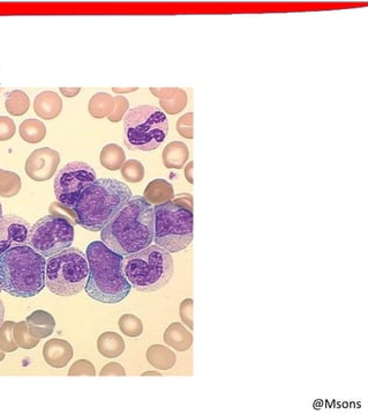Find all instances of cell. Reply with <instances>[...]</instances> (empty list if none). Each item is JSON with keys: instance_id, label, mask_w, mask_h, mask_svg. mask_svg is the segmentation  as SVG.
<instances>
[{"instance_id": "cell-28", "label": "cell", "mask_w": 368, "mask_h": 415, "mask_svg": "<svg viewBox=\"0 0 368 415\" xmlns=\"http://www.w3.org/2000/svg\"><path fill=\"white\" fill-rule=\"evenodd\" d=\"M13 338L16 345L23 349H32L39 344V339L34 338L29 333L26 322L15 323V326L13 328Z\"/></svg>"}, {"instance_id": "cell-14", "label": "cell", "mask_w": 368, "mask_h": 415, "mask_svg": "<svg viewBox=\"0 0 368 415\" xmlns=\"http://www.w3.org/2000/svg\"><path fill=\"white\" fill-rule=\"evenodd\" d=\"M151 93L158 97L162 111L167 115L182 113L187 106V93L182 88H151Z\"/></svg>"}, {"instance_id": "cell-1", "label": "cell", "mask_w": 368, "mask_h": 415, "mask_svg": "<svg viewBox=\"0 0 368 415\" xmlns=\"http://www.w3.org/2000/svg\"><path fill=\"white\" fill-rule=\"evenodd\" d=\"M101 240L122 257L151 247L154 242V206L144 197H132L102 229Z\"/></svg>"}, {"instance_id": "cell-17", "label": "cell", "mask_w": 368, "mask_h": 415, "mask_svg": "<svg viewBox=\"0 0 368 415\" xmlns=\"http://www.w3.org/2000/svg\"><path fill=\"white\" fill-rule=\"evenodd\" d=\"M164 342L178 352L189 351L192 347L193 335L183 324L172 323L164 332Z\"/></svg>"}, {"instance_id": "cell-32", "label": "cell", "mask_w": 368, "mask_h": 415, "mask_svg": "<svg viewBox=\"0 0 368 415\" xmlns=\"http://www.w3.org/2000/svg\"><path fill=\"white\" fill-rule=\"evenodd\" d=\"M96 371L93 364L88 360H79L74 362L68 371V376H95Z\"/></svg>"}, {"instance_id": "cell-7", "label": "cell", "mask_w": 368, "mask_h": 415, "mask_svg": "<svg viewBox=\"0 0 368 415\" xmlns=\"http://www.w3.org/2000/svg\"><path fill=\"white\" fill-rule=\"evenodd\" d=\"M89 265L86 254L77 248L49 257L45 268V283L49 290L58 297H74L86 287Z\"/></svg>"}, {"instance_id": "cell-40", "label": "cell", "mask_w": 368, "mask_h": 415, "mask_svg": "<svg viewBox=\"0 0 368 415\" xmlns=\"http://www.w3.org/2000/svg\"><path fill=\"white\" fill-rule=\"evenodd\" d=\"M4 319H5V306L3 301L0 299V326H3Z\"/></svg>"}, {"instance_id": "cell-8", "label": "cell", "mask_w": 368, "mask_h": 415, "mask_svg": "<svg viewBox=\"0 0 368 415\" xmlns=\"http://www.w3.org/2000/svg\"><path fill=\"white\" fill-rule=\"evenodd\" d=\"M125 145L133 151L158 149L169 133V119L157 106H140L128 110L124 117Z\"/></svg>"}, {"instance_id": "cell-30", "label": "cell", "mask_w": 368, "mask_h": 415, "mask_svg": "<svg viewBox=\"0 0 368 415\" xmlns=\"http://www.w3.org/2000/svg\"><path fill=\"white\" fill-rule=\"evenodd\" d=\"M14 326L15 323L12 321L4 322L0 326V349L5 353H12L19 348L13 338Z\"/></svg>"}, {"instance_id": "cell-3", "label": "cell", "mask_w": 368, "mask_h": 415, "mask_svg": "<svg viewBox=\"0 0 368 415\" xmlns=\"http://www.w3.org/2000/svg\"><path fill=\"white\" fill-rule=\"evenodd\" d=\"M132 197L131 189L120 180H96L87 187L72 209L75 223L89 232H102Z\"/></svg>"}, {"instance_id": "cell-16", "label": "cell", "mask_w": 368, "mask_h": 415, "mask_svg": "<svg viewBox=\"0 0 368 415\" xmlns=\"http://www.w3.org/2000/svg\"><path fill=\"white\" fill-rule=\"evenodd\" d=\"M26 323L29 333L39 340L50 337L56 328L55 317L45 310H35L27 317Z\"/></svg>"}, {"instance_id": "cell-44", "label": "cell", "mask_w": 368, "mask_h": 415, "mask_svg": "<svg viewBox=\"0 0 368 415\" xmlns=\"http://www.w3.org/2000/svg\"><path fill=\"white\" fill-rule=\"evenodd\" d=\"M1 292H3V290H1V286H0V294H1Z\"/></svg>"}, {"instance_id": "cell-33", "label": "cell", "mask_w": 368, "mask_h": 415, "mask_svg": "<svg viewBox=\"0 0 368 415\" xmlns=\"http://www.w3.org/2000/svg\"><path fill=\"white\" fill-rule=\"evenodd\" d=\"M177 131L186 139H193V113H187L177 122Z\"/></svg>"}, {"instance_id": "cell-6", "label": "cell", "mask_w": 368, "mask_h": 415, "mask_svg": "<svg viewBox=\"0 0 368 415\" xmlns=\"http://www.w3.org/2000/svg\"><path fill=\"white\" fill-rule=\"evenodd\" d=\"M175 272L170 252L151 245L141 252L124 257V273L134 290L154 293L170 283Z\"/></svg>"}, {"instance_id": "cell-23", "label": "cell", "mask_w": 368, "mask_h": 415, "mask_svg": "<svg viewBox=\"0 0 368 415\" xmlns=\"http://www.w3.org/2000/svg\"><path fill=\"white\" fill-rule=\"evenodd\" d=\"M115 108V97L108 93H97L90 99L88 111L90 116L101 119L109 116Z\"/></svg>"}, {"instance_id": "cell-42", "label": "cell", "mask_w": 368, "mask_h": 415, "mask_svg": "<svg viewBox=\"0 0 368 415\" xmlns=\"http://www.w3.org/2000/svg\"><path fill=\"white\" fill-rule=\"evenodd\" d=\"M5 357H6V355H5V352L1 351V349H0V362H1V361H4Z\"/></svg>"}, {"instance_id": "cell-24", "label": "cell", "mask_w": 368, "mask_h": 415, "mask_svg": "<svg viewBox=\"0 0 368 415\" xmlns=\"http://www.w3.org/2000/svg\"><path fill=\"white\" fill-rule=\"evenodd\" d=\"M20 137L28 144H39L46 135V126L39 119H26L21 123Z\"/></svg>"}, {"instance_id": "cell-39", "label": "cell", "mask_w": 368, "mask_h": 415, "mask_svg": "<svg viewBox=\"0 0 368 415\" xmlns=\"http://www.w3.org/2000/svg\"><path fill=\"white\" fill-rule=\"evenodd\" d=\"M113 92L117 94L131 93L138 90V88H113Z\"/></svg>"}, {"instance_id": "cell-20", "label": "cell", "mask_w": 368, "mask_h": 415, "mask_svg": "<svg viewBox=\"0 0 368 415\" xmlns=\"http://www.w3.org/2000/svg\"><path fill=\"white\" fill-rule=\"evenodd\" d=\"M147 360L158 371H169L176 366L177 357L167 346L153 345L148 348Z\"/></svg>"}, {"instance_id": "cell-9", "label": "cell", "mask_w": 368, "mask_h": 415, "mask_svg": "<svg viewBox=\"0 0 368 415\" xmlns=\"http://www.w3.org/2000/svg\"><path fill=\"white\" fill-rule=\"evenodd\" d=\"M73 241V223L64 216H43L29 230V247L45 258L71 248Z\"/></svg>"}, {"instance_id": "cell-37", "label": "cell", "mask_w": 368, "mask_h": 415, "mask_svg": "<svg viewBox=\"0 0 368 415\" xmlns=\"http://www.w3.org/2000/svg\"><path fill=\"white\" fill-rule=\"evenodd\" d=\"M81 88H66V87H61V93L64 95L65 97H68V99H73V97H77V94L80 93Z\"/></svg>"}, {"instance_id": "cell-19", "label": "cell", "mask_w": 368, "mask_h": 415, "mask_svg": "<svg viewBox=\"0 0 368 415\" xmlns=\"http://www.w3.org/2000/svg\"><path fill=\"white\" fill-rule=\"evenodd\" d=\"M189 158V147L183 142H171L165 146L162 160L167 169H182Z\"/></svg>"}, {"instance_id": "cell-26", "label": "cell", "mask_w": 368, "mask_h": 415, "mask_svg": "<svg viewBox=\"0 0 368 415\" xmlns=\"http://www.w3.org/2000/svg\"><path fill=\"white\" fill-rule=\"evenodd\" d=\"M23 183L19 175L14 171L0 169V196L4 198L15 197L21 190Z\"/></svg>"}, {"instance_id": "cell-22", "label": "cell", "mask_w": 368, "mask_h": 415, "mask_svg": "<svg viewBox=\"0 0 368 415\" xmlns=\"http://www.w3.org/2000/svg\"><path fill=\"white\" fill-rule=\"evenodd\" d=\"M99 161L103 167L108 171H119V169H122V164L125 163V151L117 144H108L101 151Z\"/></svg>"}, {"instance_id": "cell-29", "label": "cell", "mask_w": 368, "mask_h": 415, "mask_svg": "<svg viewBox=\"0 0 368 415\" xmlns=\"http://www.w3.org/2000/svg\"><path fill=\"white\" fill-rule=\"evenodd\" d=\"M120 171H122V178L129 182V183H139V182L144 180V164L139 160H135V159H131V160L125 161V163L122 164Z\"/></svg>"}, {"instance_id": "cell-31", "label": "cell", "mask_w": 368, "mask_h": 415, "mask_svg": "<svg viewBox=\"0 0 368 415\" xmlns=\"http://www.w3.org/2000/svg\"><path fill=\"white\" fill-rule=\"evenodd\" d=\"M128 109H129V102L127 99L122 95H117L115 97V108H113V113L108 116V119L111 123L120 122L125 117Z\"/></svg>"}, {"instance_id": "cell-10", "label": "cell", "mask_w": 368, "mask_h": 415, "mask_svg": "<svg viewBox=\"0 0 368 415\" xmlns=\"http://www.w3.org/2000/svg\"><path fill=\"white\" fill-rule=\"evenodd\" d=\"M96 180V173L89 164L70 162L56 175L53 189L58 203L73 209L81 194Z\"/></svg>"}, {"instance_id": "cell-12", "label": "cell", "mask_w": 368, "mask_h": 415, "mask_svg": "<svg viewBox=\"0 0 368 415\" xmlns=\"http://www.w3.org/2000/svg\"><path fill=\"white\" fill-rule=\"evenodd\" d=\"M30 225L21 216L7 214L0 219V256L7 250L28 245Z\"/></svg>"}, {"instance_id": "cell-36", "label": "cell", "mask_w": 368, "mask_h": 415, "mask_svg": "<svg viewBox=\"0 0 368 415\" xmlns=\"http://www.w3.org/2000/svg\"><path fill=\"white\" fill-rule=\"evenodd\" d=\"M99 376H126V371L120 364L117 362H111L103 368Z\"/></svg>"}, {"instance_id": "cell-34", "label": "cell", "mask_w": 368, "mask_h": 415, "mask_svg": "<svg viewBox=\"0 0 368 415\" xmlns=\"http://www.w3.org/2000/svg\"><path fill=\"white\" fill-rule=\"evenodd\" d=\"M16 126L13 119L0 116V142H7L15 135Z\"/></svg>"}, {"instance_id": "cell-15", "label": "cell", "mask_w": 368, "mask_h": 415, "mask_svg": "<svg viewBox=\"0 0 368 415\" xmlns=\"http://www.w3.org/2000/svg\"><path fill=\"white\" fill-rule=\"evenodd\" d=\"M63 110V100L56 92L45 90L39 93L34 101V111L39 118L51 120L57 118Z\"/></svg>"}, {"instance_id": "cell-4", "label": "cell", "mask_w": 368, "mask_h": 415, "mask_svg": "<svg viewBox=\"0 0 368 415\" xmlns=\"http://www.w3.org/2000/svg\"><path fill=\"white\" fill-rule=\"evenodd\" d=\"M46 258L29 245H20L0 256V286L19 299L39 295L44 290Z\"/></svg>"}, {"instance_id": "cell-11", "label": "cell", "mask_w": 368, "mask_h": 415, "mask_svg": "<svg viewBox=\"0 0 368 415\" xmlns=\"http://www.w3.org/2000/svg\"><path fill=\"white\" fill-rule=\"evenodd\" d=\"M61 163V154L56 149L43 147L29 155L25 164L27 176L36 182L51 180Z\"/></svg>"}, {"instance_id": "cell-21", "label": "cell", "mask_w": 368, "mask_h": 415, "mask_svg": "<svg viewBox=\"0 0 368 415\" xmlns=\"http://www.w3.org/2000/svg\"><path fill=\"white\" fill-rule=\"evenodd\" d=\"M97 349L103 357L115 359L125 351V341L115 332H104L97 340Z\"/></svg>"}, {"instance_id": "cell-27", "label": "cell", "mask_w": 368, "mask_h": 415, "mask_svg": "<svg viewBox=\"0 0 368 415\" xmlns=\"http://www.w3.org/2000/svg\"><path fill=\"white\" fill-rule=\"evenodd\" d=\"M119 328L124 335H127L129 338H137L140 337L144 332V324L141 319L137 316L126 314L119 318Z\"/></svg>"}, {"instance_id": "cell-38", "label": "cell", "mask_w": 368, "mask_h": 415, "mask_svg": "<svg viewBox=\"0 0 368 415\" xmlns=\"http://www.w3.org/2000/svg\"><path fill=\"white\" fill-rule=\"evenodd\" d=\"M193 161L189 162V164L185 167V171H184V174H185L186 180H189V184H193Z\"/></svg>"}, {"instance_id": "cell-43", "label": "cell", "mask_w": 368, "mask_h": 415, "mask_svg": "<svg viewBox=\"0 0 368 415\" xmlns=\"http://www.w3.org/2000/svg\"><path fill=\"white\" fill-rule=\"evenodd\" d=\"M1 216H3V206H1V203H0V219H1Z\"/></svg>"}, {"instance_id": "cell-13", "label": "cell", "mask_w": 368, "mask_h": 415, "mask_svg": "<svg viewBox=\"0 0 368 415\" xmlns=\"http://www.w3.org/2000/svg\"><path fill=\"white\" fill-rule=\"evenodd\" d=\"M43 357L50 367L61 369L73 359V347L64 339H51L45 342Z\"/></svg>"}, {"instance_id": "cell-35", "label": "cell", "mask_w": 368, "mask_h": 415, "mask_svg": "<svg viewBox=\"0 0 368 415\" xmlns=\"http://www.w3.org/2000/svg\"><path fill=\"white\" fill-rule=\"evenodd\" d=\"M180 318L189 330H193V299H186L180 303Z\"/></svg>"}, {"instance_id": "cell-41", "label": "cell", "mask_w": 368, "mask_h": 415, "mask_svg": "<svg viewBox=\"0 0 368 415\" xmlns=\"http://www.w3.org/2000/svg\"><path fill=\"white\" fill-rule=\"evenodd\" d=\"M142 376H162V373L158 371H147V373H142Z\"/></svg>"}, {"instance_id": "cell-25", "label": "cell", "mask_w": 368, "mask_h": 415, "mask_svg": "<svg viewBox=\"0 0 368 415\" xmlns=\"http://www.w3.org/2000/svg\"><path fill=\"white\" fill-rule=\"evenodd\" d=\"M29 106H30V99L23 90H12L7 94L5 108L7 113L12 116H23L28 111Z\"/></svg>"}, {"instance_id": "cell-5", "label": "cell", "mask_w": 368, "mask_h": 415, "mask_svg": "<svg viewBox=\"0 0 368 415\" xmlns=\"http://www.w3.org/2000/svg\"><path fill=\"white\" fill-rule=\"evenodd\" d=\"M193 241L191 194L154 206V242L170 254L183 252Z\"/></svg>"}, {"instance_id": "cell-18", "label": "cell", "mask_w": 368, "mask_h": 415, "mask_svg": "<svg viewBox=\"0 0 368 415\" xmlns=\"http://www.w3.org/2000/svg\"><path fill=\"white\" fill-rule=\"evenodd\" d=\"M173 197H175V191H173L172 184L163 178L151 180L144 193V199L153 206L167 203L173 199Z\"/></svg>"}, {"instance_id": "cell-2", "label": "cell", "mask_w": 368, "mask_h": 415, "mask_svg": "<svg viewBox=\"0 0 368 415\" xmlns=\"http://www.w3.org/2000/svg\"><path fill=\"white\" fill-rule=\"evenodd\" d=\"M89 275L86 293L90 299L106 304L120 303L129 295L132 286L124 273V257L113 252L102 241L87 247Z\"/></svg>"}]
</instances>
